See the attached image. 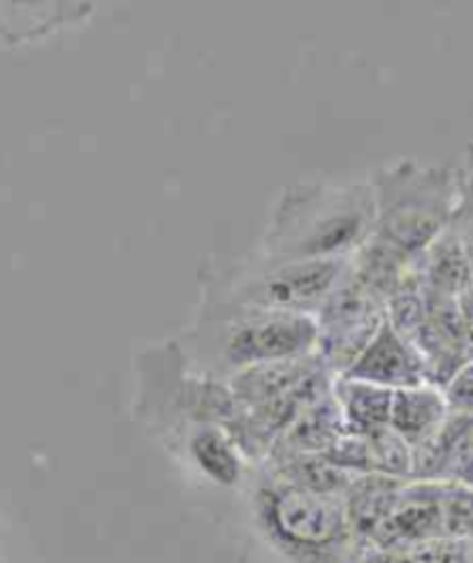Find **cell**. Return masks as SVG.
I'll return each mask as SVG.
<instances>
[{
  "label": "cell",
  "mask_w": 473,
  "mask_h": 563,
  "mask_svg": "<svg viewBox=\"0 0 473 563\" xmlns=\"http://www.w3.org/2000/svg\"><path fill=\"white\" fill-rule=\"evenodd\" d=\"M257 519L270 543L295 563H339L355 538L343 496L278 478L257 492Z\"/></svg>",
  "instance_id": "6da1fadb"
},
{
  "label": "cell",
  "mask_w": 473,
  "mask_h": 563,
  "mask_svg": "<svg viewBox=\"0 0 473 563\" xmlns=\"http://www.w3.org/2000/svg\"><path fill=\"white\" fill-rule=\"evenodd\" d=\"M450 401L462 410H473V372L462 376L453 389H450Z\"/></svg>",
  "instance_id": "9a60e30c"
},
{
  "label": "cell",
  "mask_w": 473,
  "mask_h": 563,
  "mask_svg": "<svg viewBox=\"0 0 473 563\" xmlns=\"http://www.w3.org/2000/svg\"><path fill=\"white\" fill-rule=\"evenodd\" d=\"M435 274H437L439 284L446 286V290H453L455 286H460L464 274H466V265H464L460 251L458 249H443L441 255L437 257Z\"/></svg>",
  "instance_id": "5bb4252c"
},
{
  "label": "cell",
  "mask_w": 473,
  "mask_h": 563,
  "mask_svg": "<svg viewBox=\"0 0 473 563\" xmlns=\"http://www.w3.org/2000/svg\"><path fill=\"white\" fill-rule=\"evenodd\" d=\"M341 399H343L341 416L351 434L372 437L391 427V410H393L391 389L370 385V383H360V380H346Z\"/></svg>",
  "instance_id": "ba28073f"
},
{
  "label": "cell",
  "mask_w": 473,
  "mask_h": 563,
  "mask_svg": "<svg viewBox=\"0 0 473 563\" xmlns=\"http://www.w3.org/2000/svg\"><path fill=\"white\" fill-rule=\"evenodd\" d=\"M414 563H473V545L462 538H437L404 550Z\"/></svg>",
  "instance_id": "4fadbf2b"
},
{
  "label": "cell",
  "mask_w": 473,
  "mask_h": 563,
  "mask_svg": "<svg viewBox=\"0 0 473 563\" xmlns=\"http://www.w3.org/2000/svg\"><path fill=\"white\" fill-rule=\"evenodd\" d=\"M190 454L196 464L219 485H234L242 478V460L230 437L217 427H202L190 437Z\"/></svg>",
  "instance_id": "8fae6325"
},
{
  "label": "cell",
  "mask_w": 473,
  "mask_h": 563,
  "mask_svg": "<svg viewBox=\"0 0 473 563\" xmlns=\"http://www.w3.org/2000/svg\"><path fill=\"white\" fill-rule=\"evenodd\" d=\"M353 380L370 385H404L414 387L420 378V364L391 328H383L358 364L349 372Z\"/></svg>",
  "instance_id": "8992f818"
},
{
  "label": "cell",
  "mask_w": 473,
  "mask_h": 563,
  "mask_svg": "<svg viewBox=\"0 0 473 563\" xmlns=\"http://www.w3.org/2000/svg\"><path fill=\"white\" fill-rule=\"evenodd\" d=\"M314 336L316 328L309 318L290 313L265 316L234 330L228 343V357L232 364L288 362L307 353Z\"/></svg>",
  "instance_id": "7a4b0ae2"
},
{
  "label": "cell",
  "mask_w": 473,
  "mask_h": 563,
  "mask_svg": "<svg viewBox=\"0 0 473 563\" xmlns=\"http://www.w3.org/2000/svg\"><path fill=\"white\" fill-rule=\"evenodd\" d=\"M343 416L332 401H316L288 427L286 445L290 452L326 454L341 439Z\"/></svg>",
  "instance_id": "30bf717a"
},
{
  "label": "cell",
  "mask_w": 473,
  "mask_h": 563,
  "mask_svg": "<svg viewBox=\"0 0 473 563\" xmlns=\"http://www.w3.org/2000/svg\"><path fill=\"white\" fill-rule=\"evenodd\" d=\"M360 563H414L408 559V554L404 550H378L374 548L372 552L364 554V559Z\"/></svg>",
  "instance_id": "2e32d148"
},
{
  "label": "cell",
  "mask_w": 473,
  "mask_h": 563,
  "mask_svg": "<svg viewBox=\"0 0 473 563\" xmlns=\"http://www.w3.org/2000/svg\"><path fill=\"white\" fill-rule=\"evenodd\" d=\"M446 406L432 389L402 387L393 395L391 429L408 445H422L441 429Z\"/></svg>",
  "instance_id": "52a82bcc"
},
{
  "label": "cell",
  "mask_w": 473,
  "mask_h": 563,
  "mask_svg": "<svg viewBox=\"0 0 473 563\" xmlns=\"http://www.w3.org/2000/svg\"><path fill=\"white\" fill-rule=\"evenodd\" d=\"M362 219L355 213H341L332 219L322 221L309 240L305 242V253H330L351 244L360 234Z\"/></svg>",
  "instance_id": "7c38bea8"
},
{
  "label": "cell",
  "mask_w": 473,
  "mask_h": 563,
  "mask_svg": "<svg viewBox=\"0 0 473 563\" xmlns=\"http://www.w3.org/2000/svg\"><path fill=\"white\" fill-rule=\"evenodd\" d=\"M443 489L437 487H404V494L391 517L374 533L372 543L378 550H406L427 540L446 536Z\"/></svg>",
  "instance_id": "3957f363"
},
{
  "label": "cell",
  "mask_w": 473,
  "mask_h": 563,
  "mask_svg": "<svg viewBox=\"0 0 473 563\" xmlns=\"http://www.w3.org/2000/svg\"><path fill=\"white\" fill-rule=\"evenodd\" d=\"M404 494L399 478L383 473H367L353 478L343 492L349 525L355 538H374L385 519L391 517Z\"/></svg>",
  "instance_id": "277c9868"
},
{
  "label": "cell",
  "mask_w": 473,
  "mask_h": 563,
  "mask_svg": "<svg viewBox=\"0 0 473 563\" xmlns=\"http://www.w3.org/2000/svg\"><path fill=\"white\" fill-rule=\"evenodd\" d=\"M339 272V260H305V263L284 267L270 276L263 286V297L267 305L305 307L332 288Z\"/></svg>",
  "instance_id": "5b68a950"
},
{
  "label": "cell",
  "mask_w": 473,
  "mask_h": 563,
  "mask_svg": "<svg viewBox=\"0 0 473 563\" xmlns=\"http://www.w3.org/2000/svg\"><path fill=\"white\" fill-rule=\"evenodd\" d=\"M278 481L316 494L341 496L349 489L353 478L351 473L341 471L330 460L322 457V454L286 450V457L278 462Z\"/></svg>",
  "instance_id": "9c48e42d"
}]
</instances>
